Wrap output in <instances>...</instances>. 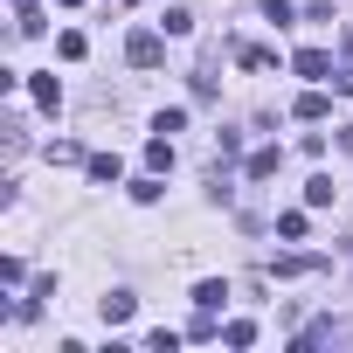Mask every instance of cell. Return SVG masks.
<instances>
[{
    "label": "cell",
    "instance_id": "30bf717a",
    "mask_svg": "<svg viewBox=\"0 0 353 353\" xmlns=\"http://www.w3.org/2000/svg\"><path fill=\"white\" fill-rule=\"evenodd\" d=\"M145 166H152V173H173V139H166V132L145 145Z\"/></svg>",
    "mask_w": 353,
    "mask_h": 353
},
{
    "label": "cell",
    "instance_id": "6da1fadb",
    "mask_svg": "<svg viewBox=\"0 0 353 353\" xmlns=\"http://www.w3.org/2000/svg\"><path fill=\"white\" fill-rule=\"evenodd\" d=\"M125 63L132 70H159L166 63V28H132L125 35Z\"/></svg>",
    "mask_w": 353,
    "mask_h": 353
},
{
    "label": "cell",
    "instance_id": "e0dca14e",
    "mask_svg": "<svg viewBox=\"0 0 353 353\" xmlns=\"http://www.w3.org/2000/svg\"><path fill=\"white\" fill-rule=\"evenodd\" d=\"M56 56H63V63H77V56H83V35H77V28H63V35H56Z\"/></svg>",
    "mask_w": 353,
    "mask_h": 353
},
{
    "label": "cell",
    "instance_id": "52a82bcc",
    "mask_svg": "<svg viewBox=\"0 0 353 353\" xmlns=\"http://www.w3.org/2000/svg\"><path fill=\"white\" fill-rule=\"evenodd\" d=\"M291 111H298V118H305V125H319V118H325V111H332V104H325V90H319V83H312V90H305V97H298V104H291Z\"/></svg>",
    "mask_w": 353,
    "mask_h": 353
},
{
    "label": "cell",
    "instance_id": "7c38bea8",
    "mask_svg": "<svg viewBox=\"0 0 353 353\" xmlns=\"http://www.w3.org/2000/svg\"><path fill=\"white\" fill-rule=\"evenodd\" d=\"M222 346H256V325H250V319H229V325H222Z\"/></svg>",
    "mask_w": 353,
    "mask_h": 353
},
{
    "label": "cell",
    "instance_id": "9c48e42d",
    "mask_svg": "<svg viewBox=\"0 0 353 353\" xmlns=\"http://www.w3.org/2000/svg\"><path fill=\"white\" fill-rule=\"evenodd\" d=\"M305 208H332V173H312L305 181Z\"/></svg>",
    "mask_w": 353,
    "mask_h": 353
},
{
    "label": "cell",
    "instance_id": "ac0fdd59",
    "mask_svg": "<svg viewBox=\"0 0 353 353\" xmlns=\"http://www.w3.org/2000/svg\"><path fill=\"white\" fill-rule=\"evenodd\" d=\"M152 132H166V139H173V132H188V111H159V118H152Z\"/></svg>",
    "mask_w": 353,
    "mask_h": 353
},
{
    "label": "cell",
    "instance_id": "9a60e30c",
    "mask_svg": "<svg viewBox=\"0 0 353 353\" xmlns=\"http://www.w3.org/2000/svg\"><path fill=\"white\" fill-rule=\"evenodd\" d=\"M159 28H166V35H188V28H194V14H188V8H166V14H159Z\"/></svg>",
    "mask_w": 353,
    "mask_h": 353
},
{
    "label": "cell",
    "instance_id": "2e32d148",
    "mask_svg": "<svg viewBox=\"0 0 353 353\" xmlns=\"http://www.w3.org/2000/svg\"><path fill=\"white\" fill-rule=\"evenodd\" d=\"M263 21H277V28H291V21H298V8H291V0H263Z\"/></svg>",
    "mask_w": 353,
    "mask_h": 353
},
{
    "label": "cell",
    "instance_id": "5b68a950",
    "mask_svg": "<svg viewBox=\"0 0 353 353\" xmlns=\"http://www.w3.org/2000/svg\"><path fill=\"white\" fill-rule=\"evenodd\" d=\"M97 312H104V325H125V319L139 312V298H132V291H111V298H104Z\"/></svg>",
    "mask_w": 353,
    "mask_h": 353
},
{
    "label": "cell",
    "instance_id": "ffe728a7",
    "mask_svg": "<svg viewBox=\"0 0 353 353\" xmlns=\"http://www.w3.org/2000/svg\"><path fill=\"white\" fill-rule=\"evenodd\" d=\"M346 56H353V28H346Z\"/></svg>",
    "mask_w": 353,
    "mask_h": 353
},
{
    "label": "cell",
    "instance_id": "8fae6325",
    "mask_svg": "<svg viewBox=\"0 0 353 353\" xmlns=\"http://www.w3.org/2000/svg\"><path fill=\"white\" fill-rule=\"evenodd\" d=\"M319 270V256H277L270 263V277H312Z\"/></svg>",
    "mask_w": 353,
    "mask_h": 353
},
{
    "label": "cell",
    "instance_id": "7a4b0ae2",
    "mask_svg": "<svg viewBox=\"0 0 353 353\" xmlns=\"http://www.w3.org/2000/svg\"><path fill=\"white\" fill-rule=\"evenodd\" d=\"M291 70H298L305 83H332V77H339V70H332V49H298Z\"/></svg>",
    "mask_w": 353,
    "mask_h": 353
},
{
    "label": "cell",
    "instance_id": "4fadbf2b",
    "mask_svg": "<svg viewBox=\"0 0 353 353\" xmlns=\"http://www.w3.org/2000/svg\"><path fill=\"white\" fill-rule=\"evenodd\" d=\"M159 194H166V181H159V173H145V181H132V201H145V208H152Z\"/></svg>",
    "mask_w": 353,
    "mask_h": 353
},
{
    "label": "cell",
    "instance_id": "d6986e66",
    "mask_svg": "<svg viewBox=\"0 0 353 353\" xmlns=\"http://www.w3.org/2000/svg\"><path fill=\"white\" fill-rule=\"evenodd\" d=\"M145 346H152V353H173V346H181V332H173V325H159V332H145Z\"/></svg>",
    "mask_w": 353,
    "mask_h": 353
},
{
    "label": "cell",
    "instance_id": "5bb4252c",
    "mask_svg": "<svg viewBox=\"0 0 353 353\" xmlns=\"http://www.w3.org/2000/svg\"><path fill=\"white\" fill-rule=\"evenodd\" d=\"M277 236H284V243H305V208H291V215H277Z\"/></svg>",
    "mask_w": 353,
    "mask_h": 353
},
{
    "label": "cell",
    "instance_id": "ba28073f",
    "mask_svg": "<svg viewBox=\"0 0 353 353\" xmlns=\"http://www.w3.org/2000/svg\"><path fill=\"white\" fill-rule=\"evenodd\" d=\"M222 298H229L222 277H201V284H194V305H201V312H222Z\"/></svg>",
    "mask_w": 353,
    "mask_h": 353
},
{
    "label": "cell",
    "instance_id": "3957f363",
    "mask_svg": "<svg viewBox=\"0 0 353 353\" xmlns=\"http://www.w3.org/2000/svg\"><path fill=\"white\" fill-rule=\"evenodd\" d=\"M83 166H90V181H97V188H111L118 173H125V159H118V152H90Z\"/></svg>",
    "mask_w": 353,
    "mask_h": 353
},
{
    "label": "cell",
    "instance_id": "277c9868",
    "mask_svg": "<svg viewBox=\"0 0 353 353\" xmlns=\"http://www.w3.org/2000/svg\"><path fill=\"white\" fill-rule=\"evenodd\" d=\"M28 97H35L42 111H63V83H56V77H28Z\"/></svg>",
    "mask_w": 353,
    "mask_h": 353
},
{
    "label": "cell",
    "instance_id": "8992f818",
    "mask_svg": "<svg viewBox=\"0 0 353 353\" xmlns=\"http://www.w3.org/2000/svg\"><path fill=\"white\" fill-rule=\"evenodd\" d=\"M277 166H284V152H277V145H256V152H250V181H270Z\"/></svg>",
    "mask_w": 353,
    "mask_h": 353
}]
</instances>
